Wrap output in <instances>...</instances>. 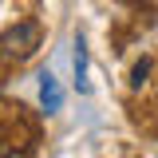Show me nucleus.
Instances as JSON below:
<instances>
[{"mask_svg":"<svg viewBox=\"0 0 158 158\" xmlns=\"http://www.w3.org/2000/svg\"><path fill=\"white\" fill-rule=\"evenodd\" d=\"M36 44H40V28L32 20H20V24H12L0 36V56L4 59H24V56H32Z\"/></svg>","mask_w":158,"mask_h":158,"instance_id":"nucleus-1","label":"nucleus"},{"mask_svg":"<svg viewBox=\"0 0 158 158\" xmlns=\"http://www.w3.org/2000/svg\"><path fill=\"white\" fill-rule=\"evenodd\" d=\"M44 107L48 111H59V87L52 75H44Z\"/></svg>","mask_w":158,"mask_h":158,"instance_id":"nucleus-2","label":"nucleus"}]
</instances>
